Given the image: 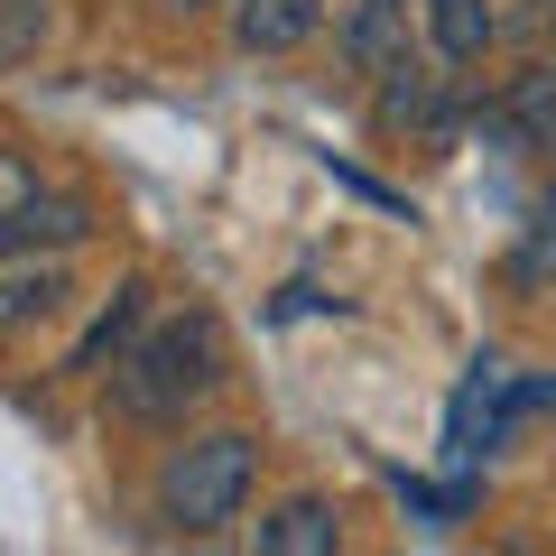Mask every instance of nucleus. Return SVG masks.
Here are the masks:
<instances>
[{
    "label": "nucleus",
    "instance_id": "f257e3e1",
    "mask_svg": "<svg viewBox=\"0 0 556 556\" xmlns=\"http://www.w3.org/2000/svg\"><path fill=\"white\" fill-rule=\"evenodd\" d=\"M223 380H232L223 325L204 316V306H186V316L149 325V334L112 362V408L130 417V427H186V408H204Z\"/></svg>",
    "mask_w": 556,
    "mask_h": 556
},
{
    "label": "nucleus",
    "instance_id": "f03ea898",
    "mask_svg": "<svg viewBox=\"0 0 556 556\" xmlns=\"http://www.w3.org/2000/svg\"><path fill=\"white\" fill-rule=\"evenodd\" d=\"M251 482H260V437L251 427H214V437H186L177 455L159 464L149 501L177 538H214L251 510Z\"/></svg>",
    "mask_w": 556,
    "mask_h": 556
},
{
    "label": "nucleus",
    "instance_id": "7ed1b4c3",
    "mask_svg": "<svg viewBox=\"0 0 556 556\" xmlns=\"http://www.w3.org/2000/svg\"><path fill=\"white\" fill-rule=\"evenodd\" d=\"M473 130L501 139V149H529V159H556V65H519L473 112Z\"/></svg>",
    "mask_w": 556,
    "mask_h": 556
},
{
    "label": "nucleus",
    "instance_id": "20e7f679",
    "mask_svg": "<svg viewBox=\"0 0 556 556\" xmlns=\"http://www.w3.org/2000/svg\"><path fill=\"white\" fill-rule=\"evenodd\" d=\"M380 130H390V139H455V121H464V102H455V84H445V75H427V65H390V75H380Z\"/></svg>",
    "mask_w": 556,
    "mask_h": 556
},
{
    "label": "nucleus",
    "instance_id": "39448f33",
    "mask_svg": "<svg viewBox=\"0 0 556 556\" xmlns=\"http://www.w3.org/2000/svg\"><path fill=\"white\" fill-rule=\"evenodd\" d=\"M65 298H75V278H65L56 251H10V269H0V343L28 334V325H47Z\"/></svg>",
    "mask_w": 556,
    "mask_h": 556
},
{
    "label": "nucleus",
    "instance_id": "423d86ee",
    "mask_svg": "<svg viewBox=\"0 0 556 556\" xmlns=\"http://www.w3.org/2000/svg\"><path fill=\"white\" fill-rule=\"evenodd\" d=\"M232 10V47L241 56H288L325 28V0H223Z\"/></svg>",
    "mask_w": 556,
    "mask_h": 556
},
{
    "label": "nucleus",
    "instance_id": "0eeeda50",
    "mask_svg": "<svg viewBox=\"0 0 556 556\" xmlns=\"http://www.w3.org/2000/svg\"><path fill=\"white\" fill-rule=\"evenodd\" d=\"M343 65H353V75L408 65V0H353V20H343Z\"/></svg>",
    "mask_w": 556,
    "mask_h": 556
},
{
    "label": "nucleus",
    "instance_id": "6e6552de",
    "mask_svg": "<svg viewBox=\"0 0 556 556\" xmlns=\"http://www.w3.org/2000/svg\"><path fill=\"white\" fill-rule=\"evenodd\" d=\"M84 232H93V204L84 195H38V204H20V214L0 223V260L10 251H75Z\"/></svg>",
    "mask_w": 556,
    "mask_h": 556
},
{
    "label": "nucleus",
    "instance_id": "1a4fd4ad",
    "mask_svg": "<svg viewBox=\"0 0 556 556\" xmlns=\"http://www.w3.org/2000/svg\"><path fill=\"white\" fill-rule=\"evenodd\" d=\"M139 316H149V278H121V288H112V306L93 316V334H84L75 353H65V371H102V362H121V353L139 343Z\"/></svg>",
    "mask_w": 556,
    "mask_h": 556
},
{
    "label": "nucleus",
    "instance_id": "9d476101",
    "mask_svg": "<svg viewBox=\"0 0 556 556\" xmlns=\"http://www.w3.org/2000/svg\"><path fill=\"white\" fill-rule=\"evenodd\" d=\"M334 547H343V529H334V510H325L316 492L278 501V510L260 519V556H334Z\"/></svg>",
    "mask_w": 556,
    "mask_h": 556
},
{
    "label": "nucleus",
    "instance_id": "9b49d317",
    "mask_svg": "<svg viewBox=\"0 0 556 556\" xmlns=\"http://www.w3.org/2000/svg\"><path fill=\"white\" fill-rule=\"evenodd\" d=\"M427 38H437L445 65H473L501 38V20H492V0H427Z\"/></svg>",
    "mask_w": 556,
    "mask_h": 556
},
{
    "label": "nucleus",
    "instance_id": "f8f14e48",
    "mask_svg": "<svg viewBox=\"0 0 556 556\" xmlns=\"http://www.w3.org/2000/svg\"><path fill=\"white\" fill-rule=\"evenodd\" d=\"M547 278H556V186L529 204V232L510 251V288H547Z\"/></svg>",
    "mask_w": 556,
    "mask_h": 556
},
{
    "label": "nucleus",
    "instance_id": "ddd939ff",
    "mask_svg": "<svg viewBox=\"0 0 556 556\" xmlns=\"http://www.w3.org/2000/svg\"><path fill=\"white\" fill-rule=\"evenodd\" d=\"M38 195H47V186H38V167H28L20 149H0V223L20 214V204H38Z\"/></svg>",
    "mask_w": 556,
    "mask_h": 556
},
{
    "label": "nucleus",
    "instance_id": "4468645a",
    "mask_svg": "<svg viewBox=\"0 0 556 556\" xmlns=\"http://www.w3.org/2000/svg\"><path fill=\"white\" fill-rule=\"evenodd\" d=\"M167 10H223V0H167Z\"/></svg>",
    "mask_w": 556,
    "mask_h": 556
}]
</instances>
